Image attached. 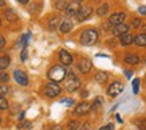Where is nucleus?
Returning <instances> with one entry per match:
<instances>
[{"instance_id":"obj_1","label":"nucleus","mask_w":146,"mask_h":130,"mask_svg":"<svg viewBox=\"0 0 146 130\" xmlns=\"http://www.w3.org/2000/svg\"><path fill=\"white\" fill-rule=\"evenodd\" d=\"M47 76H48L50 81L55 82V83H59V82L64 81V79H66V76H67L66 67L62 66V64H55V66H52V67L50 68Z\"/></svg>"},{"instance_id":"obj_2","label":"nucleus","mask_w":146,"mask_h":130,"mask_svg":"<svg viewBox=\"0 0 146 130\" xmlns=\"http://www.w3.org/2000/svg\"><path fill=\"white\" fill-rule=\"evenodd\" d=\"M80 44L83 46H94L98 40V31L94 28H87L80 34Z\"/></svg>"},{"instance_id":"obj_3","label":"nucleus","mask_w":146,"mask_h":130,"mask_svg":"<svg viewBox=\"0 0 146 130\" xmlns=\"http://www.w3.org/2000/svg\"><path fill=\"white\" fill-rule=\"evenodd\" d=\"M60 91H62L60 86L58 85V83H55V82H50L44 87V95L48 97V98H55V97H58V95L60 94Z\"/></svg>"},{"instance_id":"obj_4","label":"nucleus","mask_w":146,"mask_h":130,"mask_svg":"<svg viewBox=\"0 0 146 130\" xmlns=\"http://www.w3.org/2000/svg\"><path fill=\"white\" fill-rule=\"evenodd\" d=\"M66 90L68 91V93H74V91H76V90L80 87V81L79 78H76L74 74H70L68 75V78H67L66 81Z\"/></svg>"},{"instance_id":"obj_5","label":"nucleus","mask_w":146,"mask_h":130,"mask_svg":"<svg viewBox=\"0 0 146 130\" xmlns=\"http://www.w3.org/2000/svg\"><path fill=\"white\" fill-rule=\"evenodd\" d=\"M91 14H93V8L84 5V7H80L79 8L78 14L75 15V18L78 22H84V20H87V19L91 16Z\"/></svg>"},{"instance_id":"obj_6","label":"nucleus","mask_w":146,"mask_h":130,"mask_svg":"<svg viewBox=\"0 0 146 130\" xmlns=\"http://www.w3.org/2000/svg\"><path fill=\"white\" fill-rule=\"evenodd\" d=\"M91 110V103L89 102H80L79 105H76V107L74 109V115H86L87 113Z\"/></svg>"},{"instance_id":"obj_7","label":"nucleus","mask_w":146,"mask_h":130,"mask_svg":"<svg viewBox=\"0 0 146 130\" xmlns=\"http://www.w3.org/2000/svg\"><path fill=\"white\" fill-rule=\"evenodd\" d=\"M123 91V85L121 82H113L109 87H107V94L110 97H117Z\"/></svg>"},{"instance_id":"obj_8","label":"nucleus","mask_w":146,"mask_h":130,"mask_svg":"<svg viewBox=\"0 0 146 130\" xmlns=\"http://www.w3.org/2000/svg\"><path fill=\"white\" fill-rule=\"evenodd\" d=\"M79 8H80V3H78V1H70V3H67L66 8H64V12H66V15L68 18H71V16H75L78 14Z\"/></svg>"},{"instance_id":"obj_9","label":"nucleus","mask_w":146,"mask_h":130,"mask_svg":"<svg viewBox=\"0 0 146 130\" xmlns=\"http://www.w3.org/2000/svg\"><path fill=\"white\" fill-rule=\"evenodd\" d=\"M13 79L18 82L20 86H27L28 85V76L24 71L22 70H15L13 71Z\"/></svg>"},{"instance_id":"obj_10","label":"nucleus","mask_w":146,"mask_h":130,"mask_svg":"<svg viewBox=\"0 0 146 130\" xmlns=\"http://www.w3.org/2000/svg\"><path fill=\"white\" fill-rule=\"evenodd\" d=\"M91 67H93V63H91V60L87 59V58H82L79 62H78V70H79L82 74H87V72H90Z\"/></svg>"},{"instance_id":"obj_11","label":"nucleus","mask_w":146,"mask_h":130,"mask_svg":"<svg viewBox=\"0 0 146 130\" xmlns=\"http://www.w3.org/2000/svg\"><path fill=\"white\" fill-rule=\"evenodd\" d=\"M125 19H126V14H123V12H115V14H113L109 18V24L117 26V24L125 23Z\"/></svg>"},{"instance_id":"obj_12","label":"nucleus","mask_w":146,"mask_h":130,"mask_svg":"<svg viewBox=\"0 0 146 130\" xmlns=\"http://www.w3.org/2000/svg\"><path fill=\"white\" fill-rule=\"evenodd\" d=\"M59 59H60L63 66H70L72 63V55L68 51H66V50H60L59 51Z\"/></svg>"},{"instance_id":"obj_13","label":"nucleus","mask_w":146,"mask_h":130,"mask_svg":"<svg viewBox=\"0 0 146 130\" xmlns=\"http://www.w3.org/2000/svg\"><path fill=\"white\" fill-rule=\"evenodd\" d=\"M126 32H129V26L126 23H121V24H117V26L113 27V34L115 36H121L126 34Z\"/></svg>"},{"instance_id":"obj_14","label":"nucleus","mask_w":146,"mask_h":130,"mask_svg":"<svg viewBox=\"0 0 146 130\" xmlns=\"http://www.w3.org/2000/svg\"><path fill=\"white\" fill-rule=\"evenodd\" d=\"M72 30V22H71L70 19H64L60 22L59 24V31L62 32V34H67V32H70Z\"/></svg>"},{"instance_id":"obj_15","label":"nucleus","mask_w":146,"mask_h":130,"mask_svg":"<svg viewBox=\"0 0 146 130\" xmlns=\"http://www.w3.org/2000/svg\"><path fill=\"white\" fill-rule=\"evenodd\" d=\"M119 38H121L119 40H121V44L122 46H130L134 40V36L131 35V34H129V32H126V34H123V35H121Z\"/></svg>"},{"instance_id":"obj_16","label":"nucleus","mask_w":146,"mask_h":130,"mask_svg":"<svg viewBox=\"0 0 146 130\" xmlns=\"http://www.w3.org/2000/svg\"><path fill=\"white\" fill-rule=\"evenodd\" d=\"M134 43L139 47H146V34L142 32V34H138V35L134 36Z\"/></svg>"},{"instance_id":"obj_17","label":"nucleus","mask_w":146,"mask_h":130,"mask_svg":"<svg viewBox=\"0 0 146 130\" xmlns=\"http://www.w3.org/2000/svg\"><path fill=\"white\" fill-rule=\"evenodd\" d=\"M4 16L5 19L8 20V22H16L18 20V15H16V12L13 11L12 8H7L4 11Z\"/></svg>"},{"instance_id":"obj_18","label":"nucleus","mask_w":146,"mask_h":130,"mask_svg":"<svg viewBox=\"0 0 146 130\" xmlns=\"http://www.w3.org/2000/svg\"><path fill=\"white\" fill-rule=\"evenodd\" d=\"M125 63H127V64H138L139 63V56L135 54H127L125 56Z\"/></svg>"},{"instance_id":"obj_19","label":"nucleus","mask_w":146,"mask_h":130,"mask_svg":"<svg viewBox=\"0 0 146 130\" xmlns=\"http://www.w3.org/2000/svg\"><path fill=\"white\" fill-rule=\"evenodd\" d=\"M9 63H11V59H9L8 55L0 56V71H4L5 68L9 66Z\"/></svg>"},{"instance_id":"obj_20","label":"nucleus","mask_w":146,"mask_h":130,"mask_svg":"<svg viewBox=\"0 0 146 130\" xmlns=\"http://www.w3.org/2000/svg\"><path fill=\"white\" fill-rule=\"evenodd\" d=\"M109 79V74L105 71H98L97 74H95V81L98 82V83H105V82Z\"/></svg>"},{"instance_id":"obj_21","label":"nucleus","mask_w":146,"mask_h":130,"mask_svg":"<svg viewBox=\"0 0 146 130\" xmlns=\"http://www.w3.org/2000/svg\"><path fill=\"white\" fill-rule=\"evenodd\" d=\"M59 22H60V19L58 18V16H54V18L50 19V20H48V30H50V31H54V30L58 27Z\"/></svg>"},{"instance_id":"obj_22","label":"nucleus","mask_w":146,"mask_h":130,"mask_svg":"<svg viewBox=\"0 0 146 130\" xmlns=\"http://www.w3.org/2000/svg\"><path fill=\"white\" fill-rule=\"evenodd\" d=\"M107 12H109V4H102L99 8L97 9V14L98 16H105V15H107Z\"/></svg>"},{"instance_id":"obj_23","label":"nucleus","mask_w":146,"mask_h":130,"mask_svg":"<svg viewBox=\"0 0 146 130\" xmlns=\"http://www.w3.org/2000/svg\"><path fill=\"white\" fill-rule=\"evenodd\" d=\"M30 36H31V32L30 31L22 36V39H20V46H22L23 48H27V44H28V39H30Z\"/></svg>"},{"instance_id":"obj_24","label":"nucleus","mask_w":146,"mask_h":130,"mask_svg":"<svg viewBox=\"0 0 146 130\" xmlns=\"http://www.w3.org/2000/svg\"><path fill=\"white\" fill-rule=\"evenodd\" d=\"M66 5H67L66 0H56V1H55V8L59 9V11H64Z\"/></svg>"},{"instance_id":"obj_25","label":"nucleus","mask_w":146,"mask_h":130,"mask_svg":"<svg viewBox=\"0 0 146 130\" xmlns=\"http://www.w3.org/2000/svg\"><path fill=\"white\" fill-rule=\"evenodd\" d=\"M135 126L139 130H146V118H139L135 121Z\"/></svg>"},{"instance_id":"obj_26","label":"nucleus","mask_w":146,"mask_h":130,"mask_svg":"<svg viewBox=\"0 0 146 130\" xmlns=\"http://www.w3.org/2000/svg\"><path fill=\"white\" fill-rule=\"evenodd\" d=\"M78 127H79V122L76 121V119L70 121V123H68V126H67V129L68 130H78Z\"/></svg>"},{"instance_id":"obj_27","label":"nucleus","mask_w":146,"mask_h":130,"mask_svg":"<svg viewBox=\"0 0 146 130\" xmlns=\"http://www.w3.org/2000/svg\"><path fill=\"white\" fill-rule=\"evenodd\" d=\"M8 109V102L4 97H0V110H7Z\"/></svg>"},{"instance_id":"obj_28","label":"nucleus","mask_w":146,"mask_h":130,"mask_svg":"<svg viewBox=\"0 0 146 130\" xmlns=\"http://www.w3.org/2000/svg\"><path fill=\"white\" fill-rule=\"evenodd\" d=\"M138 90H139V79H134L133 81V93L134 94H138Z\"/></svg>"},{"instance_id":"obj_29","label":"nucleus","mask_w":146,"mask_h":130,"mask_svg":"<svg viewBox=\"0 0 146 130\" xmlns=\"http://www.w3.org/2000/svg\"><path fill=\"white\" fill-rule=\"evenodd\" d=\"M131 26H133L134 28H139L142 27V20L141 19H133V22H131Z\"/></svg>"},{"instance_id":"obj_30","label":"nucleus","mask_w":146,"mask_h":130,"mask_svg":"<svg viewBox=\"0 0 146 130\" xmlns=\"http://www.w3.org/2000/svg\"><path fill=\"white\" fill-rule=\"evenodd\" d=\"M8 93V87L5 85H0V97H4Z\"/></svg>"},{"instance_id":"obj_31","label":"nucleus","mask_w":146,"mask_h":130,"mask_svg":"<svg viewBox=\"0 0 146 130\" xmlns=\"http://www.w3.org/2000/svg\"><path fill=\"white\" fill-rule=\"evenodd\" d=\"M101 105H102V101H101V98L98 97V98L95 99V102H94V105H91V109H94V110H97V109Z\"/></svg>"},{"instance_id":"obj_32","label":"nucleus","mask_w":146,"mask_h":130,"mask_svg":"<svg viewBox=\"0 0 146 130\" xmlns=\"http://www.w3.org/2000/svg\"><path fill=\"white\" fill-rule=\"evenodd\" d=\"M7 81H8V75H7L4 71H0V82L4 83V82H7Z\"/></svg>"},{"instance_id":"obj_33","label":"nucleus","mask_w":146,"mask_h":130,"mask_svg":"<svg viewBox=\"0 0 146 130\" xmlns=\"http://www.w3.org/2000/svg\"><path fill=\"white\" fill-rule=\"evenodd\" d=\"M99 130H114V125H113V123H109V125H106V126L99 127Z\"/></svg>"},{"instance_id":"obj_34","label":"nucleus","mask_w":146,"mask_h":130,"mask_svg":"<svg viewBox=\"0 0 146 130\" xmlns=\"http://www.w3.org/2000/svg\"><path fill=\"white\" fill-rule=\"evenodd\" d=\"M20 59H22V62H26V59H27V48H23V50H22V55H20Z\"/></svg>"},{"instance_id":"obj_35","label":"nucleus","mask_w":146,"mask_h":130,"mask_svg":"<svg viewBox=\"0 0 146 130\" xmlns=\"http://www.w3.org/2000/svg\"><path fill=\"white\" fill-rule=\"evenodd\" d=\"M138 12L143 16H146V5H141V7H138Z\"/></svg>"},{"instance_id":"obj_36","label":"nucleus","mask_w":146,"mask_h":130,"mask_svg":"<svg viewBox=\"0 0 146 130\" xmlns=\"http://www.w3.org/2000/svg\"><path fill=\"white\" fill-rule=\"evenodd\" d=\"M4 46H5V39H4V36L0 35V50L4 48Z\"/></svg>"},{"instance_id":"obj_37","label":"nucleus","mask_w":146,"mask_h":130,"mask_svg":"<svg viewBox=\"0 0 146 130\" xmlns=\"http://www.w3.org/2000/svg\"><path fill=\"white\" fill-rule=\"evenodd\" d=\"M62 103H66V105H68V106H71L72 103H74V101L72 99H63Z\"/></svg>"},{"instance_id":"obj_38","label":"nucleus","mask_w":146,"mask_h":130,"mask_svg":"<svg viewBox=\"0 0 146 130\" xmlns=\"http://www.w3.org/2000/svg\"><path fill=\"white\" fill-rule=\"evenodd\" d=\"M78 130H90V123H84L80 129H78Z\"/></svg>"},{"instance_id":"obj_39","label":"nucleus","mask_w":146,"mask_h":130,"mask_svg":"<svg viewBox=\"0 0 146 130\" xmlns=\"http://www.w3.org/2000/svg\"><path fill=\"white\" fill-rule=\"evenodd\" d=\"M125 74L127 75V78H131V75H133V72L129 71V70H125Z\"/></svg>"},{"instance_id":"obj_40","label":"nucleus","mask_w":146,"mask_h":130,"mask_svg":"<svg viewBox=\"0 0 146 130\" xmlns=\"http://www.w3.org/2000/svg\"><path fill=\"white\" fill-rule=\"evenodd\" d=\"M18 1L20 3V4H27V3H28L30 0H18Z\"/></svg>"},{"instance_id":"obj_41","label":"nucleus","mask_w":146,"mask_h":130,"mask_svg":"<svg viewBox=\"0 0 146 130\" xmlns=\"http://www.w3.org/2000/svg\"><path fill=\"white\" fill-rule=\"evenodd\" d=\"M117 119H118V122H122V119H121V117L117 114Z\"/></svg>"},{"instance_id":"obj_42","label":"nucleus","mask_w":146,"mask_h":130,"mask_svg":"<svg viewBox=\"0 0 146 130\" xmlns=\"http://www.w3.org/2000/svg\"><path fill=\"white\" fill-rule=\"evenodd\" d=\"M1 5H4V1H3V0H0V7H1Z\"/></svg>"},{"instance_id":"obj_43","label":"nucleus","mask_w":146,"mask_h":130,"mask_svg":"<svg viewBox=\"0 0 146 130\" xmlns=\"http://www.w3.org/2000/svg\"><path fill=\"white\" fill-rule=\"evenodd\" d=\"M143 31H145V34H146V24L143 26Z\"/></svg>"},{"instance_id":"obj_44","label":"nucleus","mask_w":146,"mask_h":130,"mask_svg":"<svg viewBox=\"0 0 146 130\" xmlns=\"http://www.w3.org/2000/svg\"><path fill=\"white\" fill-rule=\"evenodd\" d=\"M75 1H78V3H82V1H83V0H75Z\"/></svg>"},{"instance_id":"obj_45","label":"nucleus","mask_w":146,"mask_h":130,"mask_svg":"<svg viewBox=\"0 0 146 130\" xmlns=\"http://www.w3.org/2000/svg\"><path fill=\"white\" fill-rule=\"evenodd\" d=\"M0 26H1V22H0Z\"/></svg>"},{"instance_id":"obj_46","label":"nucleus","mask_w":146,"mask_h":130,"mask_svg":"<svg viewBox=\"0 0 146 130\" xmlns=\"http://www.w3.org/2000/svg\"><path fill=\"white\" fill-rule=\"evenodd\" d=\"M0 121H1V119H0Z\"/></svg>"}]
</instances>
